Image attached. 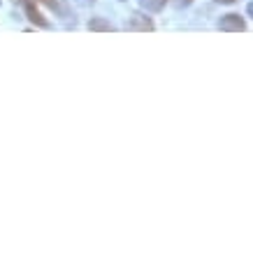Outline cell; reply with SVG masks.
Here are the masks:
<instances>
[{
    "label": "cell",
    "mask_w": 253,
    "mask_h": 253,
    "mask_svg": "<svg viewBox=\"0 0 253 253\" xmlns=\"http://www.w3.org/2000/svg\"><path fill=\"white\" fill-rule=\"evenodd\" d=\"M126 31L130 33H154L156 31V23L151 16H146L144 12H132L126 21Z\"/></svg>",
    "instance_id": "1"
},
{
    "label": "cell",
    "mask_w": 253,
    "mask_h": 253,
    "mask_svg": "<svg viewBox=\"0 0 253 253\" xmlns=\"http://www.w3.org/2000/svg\"><path fill=\"white\" fill-rule=\"evenodd\" d=\"M218 31H223V33H244L246 31L244 16L235 14V12H230V14H223L221 21H218Z\"/></svg>",
    "instance_id": "3"
},
{
    "label": "cell",
    "mask_w": 253,
    "mask_h": 253,
    "mask_svg": "<svg viewBox=\"0 0 253 253\" xmlns=\"http://www.w3.org/2000/svg\"><path fill=\"white\" fill-rule=\"evenodd\" d=\"M14 2H21V5H23V9H26V16H28V21H31L33 26H38V28H51L49 19H46V16L38 9L35 0H14Z\"/></svg>",
    "instance_id": "2"
},
{
    "label": "cell",
    "mask_w": 253,
    "mask_h": 253,
    "mask_svg": "<svg viewBox=\"0 0 253 253\" xmlns=\"http://www.w3.org/2000/svg\"><path fill=\"white\" fill-rule=\"evenodd\" d=\"M168 2H172L176 9H186V7H191L195 0H168Z\"/></svg>",
    "instance_id": "6"
},
{
    "label": "cell",
    "mask_w": 253,
    "mask_h": 253,
    "mask_svg": "<svg viewBox=\"0 0 253 253\" xmlns=\"http://www.w3.org/2000/svg\"><path fill=\"white\" fill-rule=\"evenodd\" d=\"M119 2H123V0H119Z\"/></svg>",
    "instance_id": "9"
},
{
    "label": "cell",
    "mask_w": 253,
    "mask_h": 253,
    "mask_svg": "<svg viewBox=\"0 0 253 253\" xmlns=\"http://www.w3.org/2000/svg\"><path fill=\"white\" fill-rule=\"evenodd\" d=\"M214 2H218V5H235L237 0H214Z\"/></svg>",
    "instance_id": "8"
},
{
    "label": "cell",
    "mask_w": 253,
    "mask_h": 253,
    "mask_svg": "<svg viewBox=\"0 0 253 253\" xmlns=\"http://www.w3.org/2000/svg\"><path fill=\"white\" fill-rule=\"evenodd\" d=\"M75 2H77V5H82V7H93L98 0H75Z\"/></svg>",
    "instance_id": "7"
},
{
    "label": "cell",
    "mask_w": 253,
    "mask_h": 253,
    "mask_svg": "<svg viewBox=\"0 0 253 253\" xmlns=\"http://www.w3.org/2000/svg\"><path fill=\"white\" fill-rule=\"evenodd\" d=\"M88 31H93V33H114L116 26L112 21H107V19H102V16H91Z\"/></svg>",
    "instance_id": "4"
},
{
    "label": "cell",
    "mask_w": 253,
    "mask_h": 253,
    "mask_svg": "<svg viewBox=\"0 0 253 253\" xmlns=\"http://www.w3.org/2000/svg\"><path fill=\"white\" fill-rule=\"evenodd\" d=\"M139 7L146 9V12H151V14H158V12H163L165 9V5H168V0H137Z\"/></svg>",
    "instance_id": "5"
}]
</instances>
